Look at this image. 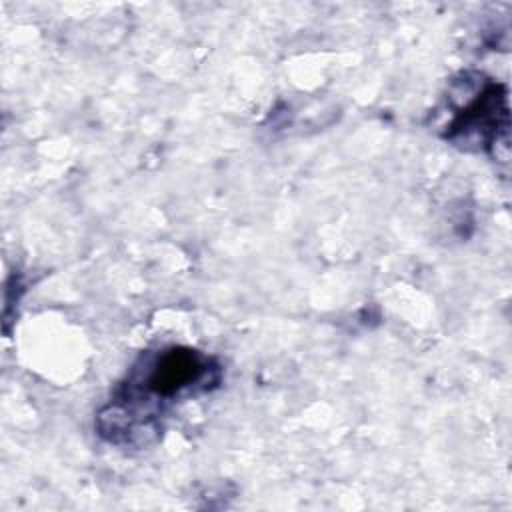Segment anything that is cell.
Instances as JSON below:
<instances>
[{"label":"cell","instance_id":"6da1fadb","mask_svg":"<svg viewBox=\"0 0 512 512\" xmlns=\"http://www.w3.org/2000/svg\"><path fill=\"white\" fill-rule=\"evenodd\" d=\"M222 374L214 356L190 346L146 350L100 408L96 432L116 446H148L158 440L162 420L176 402L216 390Z\"/></svg>","mask_w":512,"mask_h":512},{"label":"cell","instance_id":"7a4b0ae2","mask_svg":"<svg viewBox=\"0 0 512 512\" xmlns=\"http://www.w3.org/2000/svg\"><path fill=\"white\" fill-rule=\"evenodd\" d=\"M450 118L442 138L466 152L496 156L498 146L508 154L510 104L508 86L482 72H460L448 88Z\"/></svg>","mask_w":512,"mask_h":512}]
</instances>
